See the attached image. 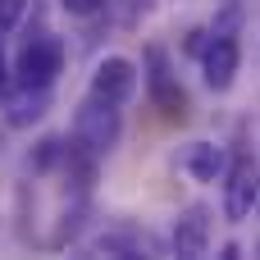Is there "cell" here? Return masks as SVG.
Returning <instances> with one entry per match:
<instances>
[{"instance_id":"obj_1","label":"cell","mask_w":260,"mask_h":260,"mask_svg":"<svg viewBox=\"0 0 260 260\" xmlns=\"http://www.w3.org/2000/svg\"><path fill=\"white\" fill-rule=\"evenodd\" d=\"M119 133H123L119 105L105 101V96H91V91H87V101H82L78 114H73V142H82L87 151L105 155V151L119 146Z\"/></svg>"},{"instance_id":"obj_2","label":"cell","mask_w":260,"mask_h":260,"mask_svg":"<svg viewBox=\"0 0 260 260\" xmlns=\"http://www.w3.org/2000/svg\"><path fill=\"white\" fill-rule=\"evenodd\" d=\"M59 69H64V41L41 32V37L23 41V50L14 59V82L18 87H55Z\"/></svg>"},{"instance_id":"obj_3","label":"cell","mask_w":260,"mask_h":260,"mask_svg":"<svg viewBox=\"0 0 260 260\" xmlns=\"http://www.w3.org/2000/svg\"><path fill=\"white\" fill-rule=\"evenodd\" d=\"M256 201H260V169H256V160H251V155L229 160V174H224V219H229V224L251 219Z\"/></svg>"},{"instance_id":"obj_4","label":"cell","mask_w":260,"mask_h":260,"mask_svg":"<svg viewBox=\"0 0 260 260\" xmlns=\"http://www.w3.org/2000/svg\"><path fill=\"white\" fill-rule=\"evenodd\" d=\"M142 73H146V91H151L155 110H165V114H183L187 96H183L178 73H174V64H169V50H165L160 41L146 46V55H142Z\"/></svg>"},{"instance_id":"obj_5","label":"cell","mask_w":260,"mask_h":260,"mask_svg":"<svg viewBox=\"0 0 260 260\" xmlns=\"http://www.w3.org/2000/svg\"><path fill=\"white\" fill-rule=\"evenodd\" d=\"M238 64H242V46L238 32H210L206 50H201V78L210 91H229L238 82Z\"/></svg>"},{"instance_id":"obj_6","label":"cell","mask_w":260,"mask_h":260,"mask_svg":"<svg viewBox=\"0 0 260 260\" xmlns=\"http://www.w3.org/2000/svg\"><path fill=\"white\" fill-rule=\"evenodd\" d=\"M91 96H105L114 105H128L137 96V64L123 59V55H105L91 69Z\"/></svg>"},{"instance_id":"obj_7","label":"cell","mask_w":260,"mask_h":260,"mask_svg":"<svg viewBox=\"0 0 260 260\" xmlns=\"http://www.w3.org/2000/svg\"><path fill=\"white\" fill-rule=\"evenodd\" d=\"M210 210L206 206H187V210H178V219H174V233H169V247H174V256H187V260H201L210 251Z\"/></svg>"},{"instance_id":"obj_8","label":"cell","mask_w":260,"mask_h":260,"mask_svg":"<svg viewBox=\"0 0 260 260\" xmlns=\"http://www.w3.org/2000/svg\"><path fill=\"white\" fill-rule=\"evenodd\" d=\"M96 251L101 256H165V247L151 238V233H137V229H110V233H101L96 238Z\"/></svg>"},{"instance_id":"obj_9","label":"cell","mask_w":260,"mask_h":260,"mask_svg":"<svg viewBox=\"0 0 260 260\" xmlns=\"http://www.w3.org/2000/svg\"><path fill=\"white\" fill-rule=\"evenodd\" d=\"M178 165H183L197 183H219V178L229 174V155H224V146H215V142H192Z\"/></svg>"},{"instance_id":"obj_10","label":"cell","mask_w":260,"mask_h":260,"mask_svg":"<svg viewBox=\"0 0 260 260\" xmlns=\"http://www.w3.org/2000/svg\"><path fill=\"white\" fill-rule=\"evenodd\" d=\"M46 110H50V87H18V96L5 101L9 128H32L46 119Z\"/></svg>"},{"instance_id":"obj_11","label":"cell","mask_w":260,"mask_h":260,"mask_svg":"<svg viewBox=\"0 0 260 260\" xmlns=\"http://www.w3.org/2000/svg\"><path fill=\"white\" fill-rule=\"evenodd\" d=\"M59 160H64V142H59V137H41L37 151H32V169L41 174V169H50V165H59Z\"/></svg>"},{"instance_id":"obj_12","label":"cell","mask_w":260,"mask_h":260,"mask_svg":"<svg viewBox=\"0 0 260 260\" xmlns=\"http://www.w3.org/2000/svg\"><path fill=\"white\" fill-rule=\"evenodd\" d=\"M110 0H59V9L69 14V18H91V14H101Z\"/></svg>"},{"instance_id":"obj_13","label":"cell","mask_w":260,"mask_h":260,"mask_svg":"<svg viewBox=\"0 0 260 260\" xmlns=\"http://www.w3.org/2000/svg\"><path fill=\"white\" fill-rule=\"evenodd\" d=\"M23 9H27V0H0V37L18 27V18H23Z\"/></svg>"},{"instance_id":"obj_14","label":"cell","mask_w":260,"mask_h":260,"mask_svg":"<svg viewBox=\"0 0 260 260\" xmlns=\"http://www.w3.org/2000/svg\"><path fill=\"white\" fill-rule=\"evenodd\" d=\"M9 87H14V69L5 64V55H0V105L9 101Z\"/></svg>"},{"instance_id":"obj_15","label":"cell","mask_w":260,"mask_h":260,"mask_svg":"<svg viewBox=\"0 0 260 260\" xmlns=\"http://www.w3.org/2000/svg\"><path fill=\"white\" fill-rule=\"evenodd\" d=\"M219 260H238V242H224L219 247Z\"/></svg>"},{"instance_id":"obj_16","label":"cell","mask_w":260,"mask_h":260,"mask_svg":"<svg viewBox=\"0 0 260 260\" xmlns=\"http://www.w3.org/2000/svg\"><path fill=\"white\" fill-rule=\"evenodd\" d=\"M256 251H260V242H256Z\"/></svg>"},{"instance_id":"obj_17","label":"cell","mask_w":260,"mask_h":260,"mask_svg":"<svg viewBox=\"0 0 260 260\" xmlns=\"http://www.w3.org/2000/svg\"><path fill=\"white\" fill-rule=\"evenodd\" d=\"M256 210H260V201H256Z\"/></svg>"}]
</instances>
